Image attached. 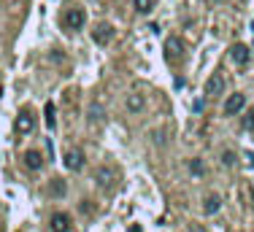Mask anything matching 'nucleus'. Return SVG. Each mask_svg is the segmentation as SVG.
<instances>
[{"label":"nucleus","mask_w":254,"mask_h":232,"mask_svg":"<svg viewBox=\"0 0 254 232\" xmlns=\"http://www.w3.org/2000/svg\"><path fill=\"white\" fill-rule=\"evenodd\" d=\"M165 60H168V65H173V68L184 65V60H187V46H184L181 38L170 36L165 40Z\"/></svg>","instance_id":"nucleus-1"},{"label":"nucleus","mask_w":254,"mask_h":232,"mask_svg":"<svg viewBox=\"0 0 254 232\" xmlns=\"http://www.w3.org/2000/svg\"><path fill=\"white\" fill-rule=\"evenodd\" d=\"M33 127H36V116H33L30 108H22L19 116H16V121H14L16 135H27V132H33Z\"/></svg>","instance_id":"nucleus-2"},{"label":"nucleus","mask_w":254,"mask_h":232,"mask_svg":"<svg viewBox=\"0 0 254 232\" xmlns=\"http://www.w3.org/2000/svg\"><path fill=\"white\" fill-rule=\"evenodd\" d=\"M230 60H233L238 68H246L249 60H252V49L246 43H233L230 46Z\"/></svg>","instance_id":"nucleus-3"},{"label":"nucleus","mask_w":254,"mask_h":232,"mask_svg":"<svg viewBox=\"0 0 254 232\" xmlns=\"http://www.w3.org/2000/svg\"><path fill=\"white\" fill-rule=\"evenodd\" d=\"M84 19H86L84 8H68L65 16H62V25L68 30H79V27H84Z\"/></svg>","instance_id":"nucleus-4"},{"label":"nucleus","mask_w":254,"mask_h":232,"mask_svg":"<svg viewBox=\"0 0 254 232\" xmlns=\"http://www.w3.org/2000/svg\"><path fill=\"white\" fill-rule=\"evenodd\" d=\"M246 108V95L244 92H235V95L227 97V103H224V116H235L241 114Z\"/></svg>","instance_id":"nucleus-5"},{"label":"nucleus","mask_w":254,"mask_h":232,"mask_svg":"<svg viewBox=\"0 0 254 232\" xmlns=\"http://www.w3.org/2000/svg\"><path fill=\"white\" fill-rule=\"evenodd\" d=\"M49 230L51 232H71L73 230L71 213H54V216H51V222H49Z\"/></svg>","instance_id":"nucleus-6"},{"label":"nucleus","mask_w":254,"mask_h":232,"mask_svg":"<svg viewBox=\"0 0 254 232\" xmlns=\"http://www.w3.org/2000/svg\"><path fill=\"white\" fill-rule=\"evenodd\" d=\"M92 38H95V43H97V46L111 43V40H114V27H111V25H106V22H100V25L92 30Z\"/></svg>","instance_id":"nucleus-7"},{"label":"nucleus","mask_w":254,"mask_h":232,"mask_svg":"<svg viewBox=\"0 0 254 232\" xmlns=\"http://www.w3.org/2000/svg\"><path fill=\"white\" fill-rule=\"evenodd\" d=\"M222 92H224V78H222V73H213V76L206 81V95L216 97V95H222Z\"/></svg>","instance_id":"nucleus-8"},{"label":"nucleus","mask_w":254,"mask_h":232,"mask_svg":"<svg viewBox=\"0 0 254 232\" xmlns=\"http://www.w3.org/2000/svg\"><path fill=\"white\" fill-rule=\"evenodd\" d=\"M62 162H65L68 170H82V167H84V154L79 152V149H71V152L65 154V159H62Z\"/></svg>","instance_id":"nucleus-9"},{"label":"nucleus","mask_w":254,"mask_h":232,"mask_svg":"<svg viewBox=\"0 0 254 232\" xmlns=\"http://www.w3.org/2000/svg\"><path fill=\"white\" fill-rule=\"evenodd\" d=\"M25 167H27V170H41V167H43V156H41V152H36V149L25 152Z\"/></svg>","instance_id":"nucleus-10"},{"label":"nucleus","mask_w":254,"mask_h":232,"mask_svg":"<svg viewBox=\"0 0 254 232\" xmlns=\"http://www.w3.org/2000/svg\"><path fill=\"white\" fill-rule=\"evenodd\" d=\"M219 208H222V197H219V194H206V200H203V211L209 213V216H213Z\"/></svg>","instance_id":"nucleus-11"},{"label":"nucleus","mask_w":254,"mask_h":232,"mask_svg":"<svg viewBox=\"0 0 254 232\" xmlns=\"http://www.w3.org/2000/svg\"><path fill=\"white\" fill-rule=\"evenodd\" d=\"M65 192H68V187H65L62 178H51L49 181V194L51 197H65Z\"/></svg>","instance_id":"nucleus-12"},{"label":"nucleus","mask_w":254,"mask_h":232,"mask_svg":"<svg viewBox=\"0 0 254 232\" xmlns=\"http://www.w3.org/2000/svg\"><path fill=\"white\" fill-rule=\"evenodd\" d=\"M143 108V95H127V111L138 114Z\"/></svg>","instance_id":"nucleus-13"},{"label":"nucleus","mask_w":254,"mask_h":232,"mask_svg":"<svg viewBox=\"0 0 254 232\" xmlns=\"http://www.w3.org/2000/svg\"><path fill=\"white\" fill-rule=\"evenodd\" d=\"M46 127H49V130H54L57 127V116H54V103H46Z\"/></svg>","instance_id":"nucleus-14"},{"label":"nucleus","mask_w":254,"mask_h":232,"mask_svg":"<svg viewBox=\"0 0 254 232\" xmlns=\"http://www.w3.org/2000/svg\"><path fill=\"white\" fill-rule=\"evenodd\" d=\"M132 3H135L138 14H149V11L154 8V3H157V0H132Z\"/></svg>","instance_id":"nucleus-15"},{"label":"nucleus","mask_w":254,"mask_h":232,"mask_svg":"<svg viewBox=\"0 0 254 232\" xmlns=\"http://www.w3.org/2000/svg\"><path fill=\"white\" fill-rule=\"evenodd\" d=\"M100 119H103V106L100 103H92L89 106V121L95 124V121H100Z\"/></svg>","instance_id":"nucleus-16"},{"label":"nucleus","mask_w":254,"mask_h":232,"mask_svg":"<svg viewBox=\"0 0 254 232\" xmlns=\"http://www.w3.org/2000/svg\"><path fill=\"white\" fill-rule=\"evenodd\" d=\"M189 170H192L195 176H203L206 167H203V162H200V159H192V162H189Z\"/></svg>","instance_id":"nucleus-17"},{"label":"nucleus","mask_w":254,"mask_h":232,"mask_svg":"<svg viewBox=\"0 0 254 232\" xmlns=\"http://www.w3.org/2000/svg\"><path fill=\"white\" fill-rule=\"evenodd\" d=\"M244 130H254V111H249L244 116Z\"/></svg>","instance_id":"nucleus-18"},{"label":"nucleus","mask_w":254,"mask_h":232,"mask_svg":"<svg viewBox=\"0 0 254 232\" xmlns=\"http://www.w3.org/2000/svg\"><path fill=\"white\" fill-rule=\"evenodd\" d=\"M222 162H224V165H233V162H235V159H233V152H224V154H222Z\"/></svg>","instance_id":"nucleus-19"},{"label":"nucleus","mask_w":254,"mask_h":232,"mask_svg":"<svg viewBox=\"0 0 254 232\" xmlns=\"http://www.w3.org/2000/svg\"><path fill=\"white\" fill-rule=\"evenodd\" d=\"M189 232H209L203 224H189Z\"/></svg>","instance_id":"nucleus-20"},{"label":"nucleus","mask_w":254,"mask_h":232,"mask_svg":"<svg viewBox=\"0 0 254 232\" xmlns=\"http://www.w3.org/2000/svg\"><path fill=\"white\" fill-rule=\"evenodd\" d=\"M203 106H206V103H203V100H195V106H192V111H195V114H200V111H203Z\"/></svg>","instance_id":"nucleus-21"},{"label":"nucleus","mask_w":254,"mask_h":232,"mask_svg":"<svg viewBox=\"0 0 254 232\" xmlns=\"http://www.w3.org/2000/svg\"><path fill=\"white\" fill-rule=\"evenodd\" d=\"M252 49H254V43H252Z\"/></svg>","instance_id":"nucleus-22"}]
</instances>
